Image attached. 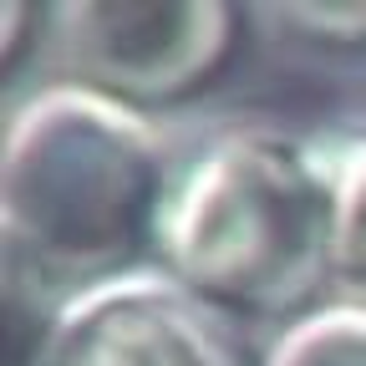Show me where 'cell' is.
I'll use <instances>...</instances> for the list:
<instances>
[{"mask_svg": "<svg viewBox=\"0 0 366 366\" xmlns=\"http://www.w3.org/2000/svg\"><path fill=\"white\" fill-rule=\"evenodd\" d=\"M173 178L148 112L76 81L36 86L6 117V290L61 310L92 285L153 269Z\"/></svg>", "mask_w": 366, "mask_h": 366, "instance_id": "cell-1", "label": "cell"}, {"mask_svg": "<svg viewBox=\"0 0 366 366\" xmlns=\"http://www.w3.org/2000/svg\"><path fill=\"white\" fill-rule=\"evenodd\" d=\"M158 269L219 320H290L331 290V173L310 137L234 127L178 163Z\"/></svg>", "mask_w": 366, "mask_h": 366, "instance_id": "cell-2", "label": "cell"}, {"mask_svg": "<svg viewBox=\"0 0 366 366\" xmlns=\"http://www.w3.org/2000/svg\"><path fill=\"white\" fill-rule=\"evenodd\" d=\"M46 26L61 81L137 112L209 81L234 41V11L219 0H61Z\"/></svg>", "mask_w": 366, "mask_h": 366, "instance_id": "cell-3", "label": "cell"}, {"mask_svg": "<svg viewBox=\"0 0 366 366\" xmlns=\"http://www.w3.org/2000/svg\"><path fill=\"white\" fill-rule=\"evenodd\" d=\"M31 366H244L224 320L153 264L71 295Z\"/></svg>", "mask_w": 366, "mask_h": 366, "instance_id": "cell-4", "label": "cell"}, {"mask_svg": "<svg viewBox=\"0 0 366 366\" xmlns=\"http://www.w3.org/2000/svg\"><path fill=\"white\" fill-rule=\"evenodd\" d=\"M331 173V290L366 305V127L320 143Z\"/></svg>", "mask_w": 366, "mask_h": 366, "instance_id": "cell-5", "label": "cell"}, {"mask_svg": "<svg viewBox=\"0 0 366 366\" xmlns=\"http://www.w3.org/2000/svg\"><path fill=\"white\" fill-rule=\"evenodd\" d=\"M259 366H366V305L320 300L280 326Z\"/></svg>", "mask_w": 366, "mask_h": 366, "instance_id": "cell-6", "label": "cell"}, {"mask_svg": "<svg viewBox=\"0 0 366 366\" xmlns=\"http://www.w3.org/2000/svg\"><path fill=\"white\" fill-rule=\"evenodd\" d=\"M269 21L295 26L310 41H331V46H361L366 41V6L361 0H320V6H269Z\"/></svg>", "mask_w": 366, "mask_h": 366, "instance_id": "cell-7", "label": "cell"}]
</instances>
